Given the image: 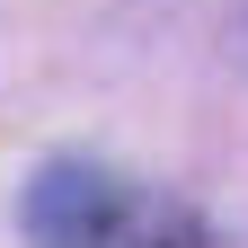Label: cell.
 Returning a JSON list of instances; mask_svg holds the SVG:
<instances>
[{
  "label": "cell",
  "instance_id": "cell-1",
  "mask_svg": "<svg viewBox=\"0 0 248 248\" xmlns=\"http://www.w3.org/2000/svg\"><path fill=\"white\" fill-rule=\"evenodd\" d=\"M115 213H124V195H115L107 169L45 160L27 177V195H18V231H27V248H107Z\"/></svg>",
  "mask_w": 248,
  "mask_h": 248
}]
</instances>
